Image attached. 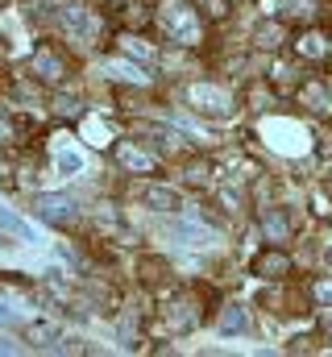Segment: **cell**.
I'll use <instances>...</instances> for the list:
<instances>
[{
    "mask_svg": "<svg viewBox=\"0 0 332 357\" xmlns=\"http://www.w3.org/2000/svg\"><path fill=\"white\" fill-rule=\"evenodd\" d=\"M54 167H59V175H83V154L67 137H54Z\"/></svg>",
    "mask_w": 332,
    "mask_h": 357,
    "instance_id": "obj_7",
    "label": "cell"
},
{
    "mask_svg": "<svg viewBox=\"0 0 332 357\" xmlns=\"http://www.w3.org/2000/svg\"><path fill=\"white\" fill-rule=\"evenodd\" d=\"M0 354H13V345H8V341H0Z\"/></svg>",
    "mask_w": 332,
    "mask_h": 357,
    "instance_id": "obj_25",
    "label": "cell"
},
{
    "mask_svg": "<svg viewBox=\"0 0 332 357\" xmlns=\"http://www.w3.org/2000/svg\"><path fill=\"white\" fill-rule=\"evenodd\" d=\"M29 333H33V337H59V328H54V324H46V320L29 324Z\"/></svg>",
    "mask_w": 332,
    "mask_h": 357,
    "instance_id": "obj_21",
    "label": "cell"
},
{
    "mask_svg": "<svg viewBox=\"0 0 332 357\" xmlns=\"http://www.w3.org/2000/svg\"><path fill=\"white\" fill-rule=\"evenodd\" d=\"M63 25H67L75 38H83V42H87V38H96V29H100V25H96V17H91L83 4H63Z\"/></svg>",
    "mask_w": 332,
    "mask_h": 357,
    "instance_id": "obj_6",
    "label": "cell"
},
{
    "mask_svg": "<svg viewBox=\"0 0 332 357\" xmlns=\"http://www.w3.org/2000/svg\"><path fill=\"white\" fill-rule=\"evenodd\" d=\"M246 312H241V307H237V303H233V307H225V316H220V333H225V337H229V333H246Z\"/></svg>",
    "mask_w": 332,
    "mask_h": 357,
    "instance_id": "obj_14",
    "label": "cell"
},
{
    "mask_svg": "<svg viewBox=\"0 0 332 357\" xmlns=\"http://www.w3.org/2000/svg\"><path fill=\"white\" fill-rule=\"evenodd\" d=\"M312 295H316L320 303H332V278H320V282L312 287Z\"/></svg>",
    "mask_w": 332,
    "mask_h": 357,
    "instance_id": "obj_20",
    "label": "cell"
},
{
    "mask_svg": "<svg viewBox=\"0 0 332 357\" xmlns=\"http://www.w3.org/2000/svg\"><path fill=\"white\" fill-rule=\"evenodd\" d=\"M116 158H121L125 171H137V175H150V171H154V154H146V150H137V146H121Z\"/></svg>",
    "mask_w": 332,
    "mask_h": 357,
    "instance_id": "obj_10",
    "label": "cell"
},
{
    "mask_svg": "<svg viewBox=\"0 0 332 357\" xmlns=\"http://www.w3.org/2000/svg\"><path fill=\"white\" fill-rule=\"evenodd\" d=\"M324 254H329V262H332V245H329V250H324Z\"/></svg>",
    "mask_w": 332,
    "mask_h": 357,
    "instance_id": "obj_26",
    "label": "cell"
},
{
    "mask_svg": "<svg viewBox=\"0 0 332 357\" xmlns=\"http://www.w3.org/2000/svg\"><path fill=\"white\" fill-rule=\"evenodd\" d=\"M121 46H125V54H137V59H146V63H154V50H150L146 42H137V38H121Z\"/></svg>",
    "mask_w": 332,
    "mask_h": 357,
    "instance_id": "obj_19",
    "label": "cell"
},
{
    "mask_svg": "<svg viewBox=\"0 0 332 357\" xmlns=\"http://www.w3.org/2000/svg\"><path fill=\"white\" fill-rule=\"evenodd\" d=\"M0 324H17V312H13L4 299H0Z\"/></svg>",
    "mask_w": 332,
    "mask_h": 357,
    "instance_id": "obj_22",
    "label": "cell"
},
{
    "mask_svg": "<svg viewBox=\"0 0 332 357\" xmlns=\"http://www.w3.org/2000/svg\"><path fill=\"white\" fill-rule=\"evenodd\" d=\"M33 67L42 71V79H59V75H63V67H59V59H54L50 50H38V54H33Z\"/></svg>",
    "mask_w": 332,
    "mask_h": 357,
    "instance_id": "obj_15",
    "label": "cell"
},
{
    "mask_svg": "<svg viewBox=\"0 0 332 357\" xmlns=\"http://www.w3.org/2000/svg\"><path fill=\"white\" fill-rule=\"evenodd\" d=\"M133 199H137L146 212H179V208H183V195H179L174 187H166V183H142Z\"/></svg>",
    "mask_w": 332,
    "mask_h": 357,
    "instance_id": "obj_5",
    "label": "cell"
},
{
    "mask_svg": "<svg viewBox=\"0 0 332 357\" xmlns=\"http://www.w3.org/2000/svg\"><path fill=\"white\" fill-rule=\"evenodd\" d=\"M299 50H303V54H312V59H320V54L329 50V38H324V33H308V38L299 42Z\"/></svg>",
    "mask_w": 332,
    "mask_h": 357,
    "instance_id": "obj_17",
    "label": "cell"
},
{
    "mask_svg": "<svg viewBox=\"0 0 332 357\" xmlns=\"http://www.w3.org/2000/svg\"><path fill=\"white\" fill-rule=\"evenodd\" d=\"M75 199L63 195V191H38L33 195V216H42L46 225H71L75 220Z\"/></svg>",
    "mask_w": 332,
    "mask_h": 357,
    "instance_id": "obj_2",
    "label": "cell"
},
{
    "mask_svg": "<svg viewBox=\"0 0 332 357\" xmlns=\"http://www.w3.org/2000/svg\"><path fill=\"white\" fill-rule=\"evenodd\" d=\"M262 46H278V29H262Z\"/></svg>",
    "mask_w": 332,
    "mask_h": 357,
    "instance_id": "obj_23",
    "label": "cell"
},
{
    "mask_svg": "<svg viewBox=\"0 0 332 357\" xmlns=\"http://www.w3.org/2000/svg\"><path fill=\"white\" fill-rule=\"evenodd\" d=\"M0 233H13L17 241H38V237H33V229H29L17 212H8L4 204H0Z\"/></svg>",
    "mask_w": 332,
    "mask_h": 357,
    "instance_id": "obj_11",
    "label": "cell"
},
{
    "mask_svg": "<svg viewBox=\"0 0 332 357\" xmlns=\"http://www.w3.org/2000/svg\"><path fill=\"white\" fill-rule=\"evenodd\" d=\"M282 13L287 17H312L316 13V0H282Z\"/></svg>",
    "mask_w": 332,
    "mask_h": 357,
    "instance_id": "obj_18",
    "label": "cell"
},
{
    "mask_svg": "<svg viewBox=\"0 0 332 357\" xmlns=\"http://www.w3.org/2000/svg\"><path fill=\"white\" fill-rule=\"evenodd\" d=\"M270 133L282 137V142H274L278 150H291V154H295V150H308V133L295 129V125H287V121H270Z\"/></svg>",
    "mask_w": 332,
    "mask_h": 357,
    "instance_id": "obj_9",
    "label": "cell"
},
{
    "mask_svg": "<svg viewBox=\"0 0 332 357\" xmlns=\"http://www.w3.org/2000/svg\"><path fill=\"white\" fill-rule=\"evenodd\" d=\"M187 100L199 108V112H212V116H229L233 112V96L216 84H191L187 88Z\"/></svg>",
    "mask_w": 332,
    "mask_h": 357,
    "instance_id": "obj_3",
    "label": "cell"
},
{
    "mask_svg": "<svg viewBox=\"0 0 332 357\" xmlns=\"http://www.w3.org/2000/svg\"><path fill=\"white\" fill-rule=\"evenodd\" d=\"M100 71H104L108 79H121V84H146V79H150L142 67H133V63H125V59H104Z\"/></svg>",
    "mask_w": 332,
    "mask_h": 357,
    "instance_id": "obj_8",
    "label": "cell"
},
{
    "mask_svg": "<svg viewBox=\"0 0 332 357\" xmlns=\"http://www.w3.org/2000/svg\"><path fill=\"white\" fill-rule=\"evenodd\" d=\"M287 270H291V258H287V254H274V250H270V254L257 258V274H270V278H274V274H287Z\"/></svg>",
    "mask_w": 332,
    "mask_h": 357,
    "instance_id": "obj_13",
    "label": "cell"
},
{
    "mask_svg": "<svg viewBox=\"0 0 332 357\" xmlns=\"http://www.w3.org/2000/svg\"><path fill=\"white\" fill-rule=\"evenodd\" d=\"M262 229H266L274 241H282V237L291 233V225H287V216H282V212H266V216H262Z\"/></svg>",
    "mask_w": 332,
    "mask_h": 357,
    "instance_id": "obj_16",
    "label": "cell"
},
{
    "mask_svg": "<svg viewBox=\"0 0 332 357\" xmlns=\"http://www.w3.org/2000/svg\"><path fill=\"white\" fill-rule=\"evenodd\" d=\"M299 96H303V104H308L312 112H329V108H332V96L320 88V84H308V88L299 91Z\"/></svg>",
    "mask_w": 332,
    "mask_h": 357,
    "instance_id": "obj_12",
    "label": "cell"
},
{
    "mask_svg": "<svg viewBox=\"0 0 332 357\" xmlns=\"http://www.w3.org/2000/svg\"><path fill=\"white\" fill-rule=\"evenodd\" d=\"M179 245H191V250H212L220 237H216V229H208V225H199L195 216H187V220H174L170 229H166Z\"/></svg>",
    "mask_w": 332,
    "mask_h": 357,
    "instance_id": "obj_4",
    "label": "cell"
},
{
    "mask_svg": "<svg viewBox=\"0 0 332 357\" xmlns=\"http://www.w3.org/2000/svg\"><path fill=\"white\" fill-rule=\"evenodd\" d=\"M0 245H8V241H4V233H0Z\"/></svg>",
    "mask_w": 332,
    "mask_h": 357,
    "instance_id": "obj_27",
    "label": "cell"
},
{
    "mask_svg": "<svg viewBox=\"0 0 332 357\" xmlns=\"http://www.w3.org/2000/svg\"><path fill=\"white\" fill-rule=\"evenodd\" d=\"M158 21H163V29H166L170 42H179V46H195V42H199V17H195L191 4H183V0H163Z\"/></svg>",
    "mask_w": 332,
    "mask_h": 357,
    "instance_id": "obj_1",
    "label": "cell"
},
{
    "mask_svg": "<svg viewBox=\"0 0 332 357\" xmlns=\"http://www.w3.org/2000/svg\"><path fill=\"white\" fill-rule=\"evenodd\" d=\"M208 8H212V13H225V4H220V0H208Z\"/></svg>",
    "mask_w": 332,
    "mask_h": 357,
    "instance_id": "obj_24",
    "label": "cell"
}]
</instances>
